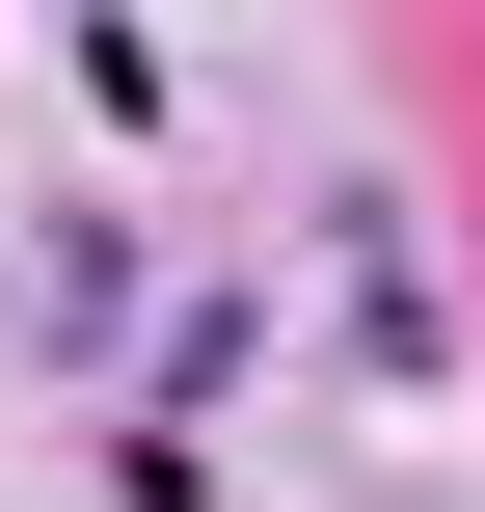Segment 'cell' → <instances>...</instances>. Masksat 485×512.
<instances>
[{
  "instance_id": "6da1fadb",
  "label": "cell",
  "mask_w": 485,
  "mask_h": 512,
  "mask_svg": "<svg viewBox=\"0 0 485 512\" xmlns=\"http://www.w3.org/2000/svg\"><path fill=\"white\" fill-rule=\"evenodd\" d=\"M243 351H270V297H162V324H135V432H189Z\"/></svg>"
},
{
  "instance_id": "7a4b0ae2",
  "label": "cell",
  "mask_w": 485,
  "mask_h": 512,
  "mask_svg": "<svg viewBox=\"0 0 485 512\" xmlns=\"http://www.w3.org/2000/svg\"><path fill=\"white\" fill-rule=\"evenodd\" d=\"M54 81H81L108 135H162V108H189V54H162V27H54Z\"/></svg>"
}]
</instances>
